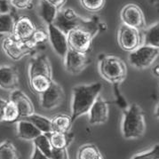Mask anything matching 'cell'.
I'll list each match as a JSON object with an SVG mask.
<instances>
[{
  "instance_id": "6da1fadb",
  "label": "cell",
  "mask_w": 159,
  "mask_h": 159,
  "mask_svg": "<svg viewBox=\"0 0 159 159\" xmlns=\"http://www.w3.org/2000/svg\"><path fill=\"white\" fill-rule=\"evenodd\" d=\"M102 89V84L98 82L91 84H79L73 88L70 115L73 122L89 113Z\"/></svg>"
},
{
  "instance_id": "7a4b0ae2",
  "label": "cell",
  "mask_w": 159,
  "mask_h": 159,
  "mask_svg": "<svg viewBox=\"0 0 159 159\" xmlns=\"http://www.w3.org/2000/svg\"><path fill=\"white\" fill-rule=\"evenodd\" d=\"M53 24L57 26L66 35L72 30H84L90 32L93 37H95L101 30L102 25L97 19L84 20L70 8L61 12L59 11Z\"/></svg>"
},
{
  "instance_id": "3957f363",
  "label": "cell",
  "mask_w": 159,
  "mask_h": 159,
  "mask_svg": "<svg viewBox=\"0 0 159 159\" xmlns=\"http://www.w3.org/2000/svg\"><path fill=\"white\" fill-rule=\"evenodd\" d=\"M99 72L104 80L112 84L115 89H117L127 76V67L119 57L102 54L99 56Z\"/></svg>"
},
{
  "instance_id": "277c9868",
  "label": "cell",
  "mask_w": 159,
  "mask_h": 159,
  "mask_svg": "<svg viewBox=\"0 0 159 159\" xmlns=\"http://www.w3.org/2000/svg\"><path fill=\"white\" fill-rule=\"evenodd\" d=\"M146 131L145 116L138 104H132L124 110L122 133L125 139H139Z\"/></svg>"
},
{
  "instance_id": "5b68a950",
  "label": "cell",
  "mask_w": 159,
  "mask_h": 159,
  "mask_svg": "<svg viewBox=\"0 0 159 159\" xmlns=\"http://www.w3.org/2000/svg\"><path fill=\"white\" fill-rule=\"evenodd\" d=\"M36 45L32 40L24 42L15 36L9 35L2 43V49L10 59L13 61H20L27 55L31 54L35 51Z\"/></svg>"
},
{
  "instance_id": "8992f818",
  "label": "cell",
  "mask_w": 159,
  "mask_h": 159,
  "mask_svg": "<svg viewBox=\"0 0 159 159\" xmlns=\"http://www.w3.org/2000/svg\"><path fill=\"white\" fill-rule=\"evenodd\" d=\"M159 56V49L149 45H142L135 51L130 52L129 61L134 68L145 70L152 66Z\"/></svg>"
},
{
  "instance_id": "52a82bcc",
  "label": "cell",
  "mask_w": 159,
  "mask_h": 159,
  "mask_svg": "<svg viewBox=\"0 0 159 159\" xmlns=\"http://www.w3.org/2000/svg\"><path fill=\"white\" fill-rule=\"evenodd\" d=\"M93 36L84 30H72L67 33L69 49L80 53L87 54L93 46Z\"/></svg>"
},
{
  "instance_id": "ba28073f",
  "label": "cell",
  "mask_w": 159,
  "mask_h": 159,
  "mask_svg": "<svg viewBox=\"0 0 159 159\" xmlns=\"http://www.w3.org/2000/svg\"><path fill=\"white\" fill-rule=\"evenodd\" d=\"M117 42L123 50L132 52L142 45V38L140 30L122 24L117 32Z\"/></svg>"
},
{
  "instance_id": "9c48e42d",
  "label": "cell",
  "mask_w": 159,
  "mask_h": 159,
  "mask_svg": "<svg viewBox=\"0 0 159 159\" xmlns=\"http://www.w3.org/2000/svg\"><path fill=\"white\" fill-rule=\"evenodd\" d=\"M121 20L124 25L136 29L138 30H143L146 27V20L144 13L140 7L135 4H128L123 7Z\"/></svg>"
},
{
  "instance_id": "30bf717a",
  "label": "cell",
  "mask_w": 159,
  "mask_h": 159,
  "mask_svg": "<svg viewBox=\"0 0 159 159\" xmlns=\"http://www.w3.org/2000/svg\"><path fill=\"white\" fill-rule=\"evenodd\" d=\"M40 95L41 106L47 110H51L61 106L65 98L63 88L54 81L52 83L51 86Z\"/></svg>"
},
{
  "instance_id": "8fae6325",
  "label": "cell",
  "mask_w": 159,
  "mask_h": 159,
  "mask_svg": "<svg viewBox=\"0 0 159 159\" xmlns=\"http://www.w3.org/2000/svg\"><path fill=\"white\" fill-rule=\"evenodd\" d=\"M91 62L87 54L80 53L69 49L64 58V66L67 72L71 75H78L83 72L84 69Z\"/></svg>"
},
{
  "instance_id": "7c38bea8",
  "label": "cell",
  "mask_w": 159,
  "mask_h": 159,
  "mask_svg": "<svg viewBox=\"0 0 159 159\" xmlns=\"http://www.w3.org/2000/svg\"><path fill=\"white\" fill-rule=\"evenodd\" d=\"M47 31L52 47L59 56L64 59L69 51L67 35L54 24L47 26Z\"/></svg>"
},
{
  "instance_id": "4fadbf2b",
  "label": "cell",
  "mask_w": 159,
  "mask_h": 159,
  "mask_svg": "<svg viewBox=\"0 0 159 159\" xmlns=\"http://www.w3.org/2000/svg\"><path fill=\"white\" fill-rule=\"evenodd\" d=\"M36 76H46L52 78V70L48 57L45 54H39L33 57L29 67V78Z\"/></svg>"
},
{
  "instance_id": "5bb4252c",
  "label": "cell",
  "mask_w": 159,
  "mask_h": 159,
  "mask_svg": "<svg viewBox=\"0 0 159 159\" xmlns=\"http://www.w3.org/2000/svg\"><path fill=\"white\" fill-rule=\"evenodd\" d=\"M89 122L90 125H102L108 121L109 116L108 109V102L105 101L102 97L99 96L96 99L94 104L89 111Z\"/></svg>"
},
{
  "instance_id": "9a60e30c",
  "label": "cell",
  "mask_w": 159,
  "mask_h": 159,
  "mask_svg": "<svg viewBox=\"0 0 159 159\" xmlns=\"http://www.w3.org/2000/svg\"><path fill=\"white\" fill-rule=\"evenodd\" d=\"M37 30V27L30 18L21 16L15 21L13 35L24 42H28L31 40Z\"/></svg>"
},
{
  "instance_id": "2e32d148",
  "label": "cell",
  "mask_w": 159,
  "mask_h": 159,
  "mask_svg": "<svg viewBox=\"0 0 159 159\" xmlns=\"http://www.w3.org/2000/svg\"><path fill=\"white\" fill-rule=\"evenodd\" d=\"M10 100L16 104L20 111V119L26 118L35 113V107L33 105V102L29 98V96L21 90L17 89L12 92Z\"/></svg>"
},
{
  "instance_id": "e0dca14e",
  "label": "cell",
  "mask_w": 159,
  "mask_h": 159,
  "mask_svg": "<svg viewBox=\"0 0 159 159\" xmlns=\"http://www.w3.org/2000/svg\"><path fill=\"white\" fill-rule=\"evenodd\" d=\"M19 86L18 70L13 66L0 67V88L13 92Z\"/></svg>"
},
{
  "instance_id": "ac0fdd59",
  "label": "cell",
  "mask_w": 159,
  "mask_h": 159,
  "mask_svg": "<svg viewBox=\"0 0 159 159\" xmlns=\"http://www.w3.org/2000/svg\"><path fill=\"white\" fill-rule=\"evenodd\" d=\"M43 133L30 122L25 119H20L17 122V136L24 140H34L38 138Z\"/></svg>"
},
{
  "instance_id": "d6986e66",
  "label": "cell",
  "mask_w": 159,
  "mask_h": 159,
  "mask_svg": "<svg viewBox=\"0 0 159 159\" xmlns=\"http://www.w3.org/2000/svg\"><path fill=\"white\" fill-rule=\"evenodd\" d=\"M48 136L50 143L53 148L57 149H64L67 148L70 143L74 140V134L68 133H56L52 132L50 134H46Z\"/></svg>"
},
{
  "instance_id": "ffe728a7",
  "label": "cell",
  "mask_w": 159,
  "mask_h": 159,
  "mask_svg": "<svg viewBox=\"0 0 159 159\" xmlns=\"http://www.w3.org/2000/svg\"><path fill=\"white\" fill-rule=\"evenodd\" d=\"M52 130L56 133H68L72 127L74 122L71 116L65 114H58L51 119Z\"/></svg>"
},
{
  "instance_id": "44dd1931",
  "label": "cell",
  "mask_w": 159,
  "mask_h": 159,
  "mask_svg": "<svg viewBox=\"0 0 159 159\" xmlns=\"http://www.w3.org/2000/svg\"><path fill=\"white\" fill-rule=\"evenodd\" d=\"M58 12L59 10L56 7L50 5L45 0H41L39 6V14L47 26L54 23L57 17Z\"/></svg>"
},
{
  "instance_id": "7402d4cb",
  "label": "cell",
  "mask_w": 159,
  "mask_h": 159,
  "mask_svg": "<svg viewBox=\"0 0 159 159\" xmlns=\"http://www.w3.org/2000/svg\"><path fill=\"white\" fill-rule=\"evenodd\" d=\"M23 119L30 122L36 127L38 128L44 134H50V133L52 132L51 119H49V118H47L45 116H43L41 115L34 113L31 116H28L26 118H23Z\"/></svg>"
},
{
  "instance_id": "603a6c76",
  "label": "cell",
  "mask_w": 159,
  "mask_h": 159,
  "mask_svg": "<svg viewBox=\"0 0 159 159\" xmlns=\"http://www.w3.org/2000/svg\"><path fill=\"white\" fill-rule=\"evenodd\" d=\"M143 45H149L159 49V22L147 29L142 38Z\"/></svg>"
},
{
  "instance_id": "cb8c5ba5",
  "label": "cell",
  "mask_w": 159,
  "mask_h": 159,
  "mask_svg": "<svg viewBox=\"0 0 159 159\" xmlns=\"http://www.w3.org/2000/svg\"><path fill=\"white\" fill-rule=\"evenodd\" d=\"M77 159H104L98 147L93 144H84L77 151Z\"/></svg>"
},
{
  "instance_id": "d4e9b609",
  "label": "cell",
  "mask_w": 159,
  "mask_h": 159,
  "mask_svg": "<svg viewBox=\"0 0 159 159\" xmlns=\"http://www.w3.org/2000/svg\"><path fill=\"white\" fill-rule=\"evenodd\" d=\"M16 18L13 13H1L0 14V35L9 34L12 35L13 33V29L15 25Z\"/></svg>"
},
{
  "instance_id": "484cf974",
  "label": "cell",
  "mask_w": 159,
  "mask_h": 159,
  "mask_svg": "<svg viewBox=\"0 0 159 159\" xmlns=\"http://www.w3.org/2000/svg\"><path fill=\"white\" fill-rule=\"evenodd\" d=\"M0 159H20L18 151L10 140L0 143Z\"/></svg>"
},
{
  "instance_id": "4316f807",
  "label": "cell",
  "mask_w": 159,
  "mask_h": 159,
  "mask_svg": "<svg viewBox=\"0 0 159 159\" xmlns=\"http://www.w3.org/2000/svg\"><path fill=\"white\" fill-rule=\"evenodd\" d=\"M20 120V111L16 104L10 99L7 101L4 110V122L5 123H15Z\"/></svg>"
},
{
  "instance_id": "83f0119b",
  "label": "cell",
  "mask_w": 159,
  "mask_h": 159,
  "mask_svg": "<svg viewBox=\"0 0 159 159\" xmlns=\"http://www.w3.org/2000/svg\"><path fill=\"white\" fill-rule=\"evenodd\" d=\"M33 142H34V147L38 148L45 157H47L48 158L50 157L51 153L52 151V147L49 138L46 134H41Z\"/></svg>"
},
{
  "instance_id": "f1b7e54d",
  "label": "cell",
  "mask_w": 159,
  "mask_h": 159,
  "mask_svg": "<svg viewBox=\"0 0 159 159\" xmlns=\"http://www.w3.org/2000/svg\"><path fill=\"white\" fill-rule=\"evenodd\" d=\"M81 6L90 13H98L105 7L106 0H80Z\"/></svg>"
},
{
  "instance_id": "f546056e",
  "label": "cell",
  "mask_w": 159,
  "mask_h": 159,
  "mask_svg": "<svg viewBox=\"0 0 159 159\" xmlns=\"http://www.w3.org/2000/svg\"><path fill=\"white\" fill-rule=\"evenodd\" d=\"M132 159H159V144L153 147L151 149L146 152L135 155Z\"/></svg>"
},
{
  "instance_id": "4dcf8cb0",
  "label": "cell",
  "mask_w": 159,
  "mask_h": 159,
  "mask_svg": "<svg viewBox=\"0 0 159 159\" xmlns=\"http://www.w3.org/2000/svg\"><path fill=\"white\" fill-rule=\"evenodd\" d=\"M32 41L36 44L37 45H43L45 44L47 40H49V36H48V32L46 33L45 30H37L33 38L31 39Z\"/></svg>"
},
{
  "instance_id": "1f68e13d",
  "label": "cell",
  "mask_w": 159,
  "mask_h": 159,
  "mask_svg": "<svg viewBox=\"0 0 159 159\" xmlns=\"http://www.w3.org/2000/svg\"><path fill=\"white\" fill-rule=\"evenodd\" d=\"M11 5L19 10L30 9L33 5V0H10Z\"/></svg>"
},
{
  "instance_id": "d6a6232c",
  "label": "cell",
  "mask_w": 159,
  "mask_h": 159,
  "mask_svg": "<svg viewBox=\"0 0 159 159\" xmlns=\"http://www.w3.org/2000/svg\"><path fill=\"white\" fill-rule=\"evenodd\" d=\"M50 159H70L69 153L67 148L64 149H57L52 148V151L50 156Z\"/></svg>"
},
{
  "instance_id": "836d02e7",
  "label": "cell",
  "mask_w": 159,
  "mask_h": 159,
  "mask_svg": "<svg viewBox=\"0 0 159 159\" xmlns=\"http://www.w3.org/2000/svg\"><path fill=\"white\" fill-rule=\"evenodd\" d=\"M46 2H48L50 5L53 6L54 7H56L58 10L60 11L62 7H64V5L67 3L68 0H45Z\"/></svg>"
},
{
  "instance_id": "e575fe53",
  "label": "cell",
  "mask_w": 159,
  "mask_h": 159,
  "mask_svg": "<svg viewBox=\"0 0 159 159\" xmlns=\"http://www.w3.org/2000/svg\"><path fill=\"white\" fill-rule=\"evenodd\" d=\"M31 159H50L48 158L47 157H45L43 153L41 152L38 148H37L36 147H34V152L32 155Z\"/></svg>"
},
{
  "instance_id": "d590c367",
  "label": "cell",
  "mask_w": 159,
  "mask_h": 159,
  "mask_svg": "<svg viewBox=\"0 0 159 159\" xmlns=\"http://www.w3.org/2000/svg\"><path fill=\"white\" fill-rule=\"evenodd\" d=\"M10 11L9 5L7 2V0H0V13H8Z\"/></svg>"
},
{
  "instance_id": "8d00e7d4",
  "label": "cell",
  "mask_w": 159,
  "mask_h": 159,
  "mask_svg": "<svg viewBox=\"0 0 159 159\" xmlns=\"http://www.w3.org/2000/svg\"><path fill=\"white\" fill-rule=\"evenodd\" d=\"M7 101L0 97V123L4 122V110Z\"/></svg>"
},
{
  "instance_id": "74e56055",
  "label": "cell",
  "mask_w": 159,
  "mask_h": 159,
  "mask_svg": "<svg viewBox=\"0 0 159 159\" xmlns=\"http://www.w3.org/2000/svg\"><path fill=\"white\" fill-rule=\"evenodd\" d=\"M153 74L156 76H158L159 77V65H157L153 68Z\"/></svg>"
},
{
  "instance_id": "f35d334b",
  "label": "cell",
  "mask_w": 159,
  "mask_h": 159,
  "mask_svg": "<svg viewBox=\"0 0 159 159\" xmlns=\"http://www.w3.org/2000/svg\"><path fill=\"white\" fill-rule=\"evenodd\" d=\"M155 116H156L157 118H159V103L157 104L156 109H155Z\"/></svg>"
},
{
  "instance_id": "ab89813d",
  "label": "cell",
  "mask_w": 159,
  "mask_h": 159,
  "mask_svg": "<svg viewBox=\"0 0 159 159\" xmlns=\"http://www.w3.org/2000/svg\"><path fill=\"white\" fill-rule=\"evenodd\" d=\"M152 2L155 5H157V7L159 8V0H152Z\"/></svg>"
},
{
  "instance_id": "60d3db41",
  "label": "cell",
  "mask_w": 159,
  "mask_h": 159,
  "mask_svg": "<svg viewBox=\"0 0 159 159\" xmlns=\"http://www.w3.org/2000/svg\"><path fill=\"white\" fill-rule=\"evenodd\" d=\"M0 14H1V13H0Z\"/></svg>"
}]
</instances>
